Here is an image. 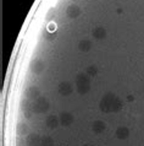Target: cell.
<instances>
[{"mask_svg": "<svg viewBox=\"0 0 144 146\" xmlns=\"http://www.w3.org/2000/svg\"><path fill=\"white\" fill-rule=\"evenodd\" d=\"M75 85H76V91L79 95H86L90 90V78L86 72H79L75 79Z\"/></svg>", "mask_w": 144, "mask_h": 146, "instance_id": "obj_1", "label": "cell"}, {"mask_svg": "<svg viewBox=\"0 0 144 146\" xmlns=\"http://www.w3.org/2000/svg\"><path fill=\"white\" fill-rule=\"evenodd\" d=\"M31 108L32 112L35 113V114H42V113H45L49 111L50 108V103L45 97H38L37 100L32 101L31 102Z\"/></svg>", "mask_w": 144, "mask_h": 146, "instance_id": "obj_2", "label": "cell"}, {"mask_svg": "<svg viewBox=\"0 0 144 146\" xmlns=\"http://www.w3.org/2000/svg\"><path fill=\"white\" fill-rule=\"evenodd\" d=\"M116 98V96L113 92H107L103 96V98L99 102V108L104 113H111L113 112V103Z\"/></svg>", "mask_w": 144, "mask_h": 146, "instance_id": "obj_3", "label": "cell"}, {"mask_svg": "<svg viewBox=\"0 0 144 146\" xmlns=\"http://www.w3.org/2000/svg\"><path fill=\"white\" fill-rule=\"evenodd\" d=\"M59 120L62 127H70L75 121V117L70 112H61L59 115Z\"/></svg>", "mask_w": 144, "mask_h": 146, "instance_id": "obj_4", "label": "cell"}, {"mask_svg": "<svg viewBox=\"0 0 144 146\" xmlns=\"http://www.w3.org/2000/svg\"><path fill=\"white\" fill-rule=\"evenodd\" d=\"M29 68H31V71L33 72V74H42L44 71V69H45V64H44L43 60L41 59H33L29 64Z\"/></svg>", "mask_w": 144, "mask_h": 146, "instance_id": "obj_5", "label": "cell"}, {"mask_svg": "<svg viewBox=\"0 0 144 146\" xmlns=\"http://www.w3.org/2000/svg\"><path fill=\"white\" fill-rule=\"evenodd\" d=\"M25 139H26V146H41L42 143V136L35 133L27 134Z\"/></svg>", "mask_w": 144, "mask_h": 146, "instance_id": "obj_6", "label": "cell"}, {"mask_svg": "<svg viewBox=\"0 0 144 146\" xmlns=\"http://www.w3.org/2000/svg\"><path fill=\"white\" fill-rule=\"evenodd\" d=\"M73 92V86L72 84L69 82V81H62V82L59 84V93L63 97L70 96L71 93Z\"/></svg>", "mask_w": 144, "mask_h": 146, "instance_id": "obj_7", "label": "cell"}, {"mask_svg": "<svg viewBox=\"0 0 144 146\" xmlns=\"http://www.w3.org/2000/svg\"><path fill=\"white\" fill-rule=\"evenodd\" d=\"M38 97H41V90H39L37 86H29L26 90V98L27 100L34 101V100H37Z\"/></svg>", "mask_w": 144, "mask_h": 146, "instance_id": "obj_8", "label": "cell"}, {"mask_svg": "<svg viewBox=\"0 0 144 146\" xmlns=\"http://www.w3.org/2000/svg\"><path fill=\"white\" fill-rule=\"evenodd\" d=\"M92 37L95 40H101L104 38H106V30L101 26H98L92 30Z\"/></svg>", "mask_w": 144, "mask_h": 146, "instance_id": "obj_9", "label": "cell"}, {"mask_svg": "<svg viewBox=\"0 0 144 146\" xmlns=\"http://www.w3.org/2000/svg\"><path fill=\"white\" fill-rule=\"evenodd\" d=\"M66 15L69 16L70 19H77L78 16L81 15V9H79V6L76 5V4H71L66 9Z\"/></svg>", "mask_w": 144, "mask_h": 146, "instance_id": "obj_10", "label": "cell"}, {"mask_svg": "<svg viewBox=\"0 0 144 146\" xmlns=\"http://www.w3.org/2000/svg\"><path fill=\"white\" fill-rule=\"evenodd\" d=\"M115 136L118 140H126L130 136V129L127 127H118L115 130Z\"/></svg>", "mask_w": 144, "mask_h": 146, "instance_id": "obj_11", "label": "cell"}, {"mask_svg": "<svg viewBox=\"0 0 144 146\" xmlns=\"http://www.w3.org/2000/svg\"><path fill=\"white\" fill-rule=\"evenodd\" d=\"M60 124V120H59V117L54 115V114H50L45 118V125L49 129H56Z\"/></svg>", "mask_w": 144, "mask_h": 146, "instance_id": "obj_12", "label": "cell"}, {"mask_svg": "<svg viewBox=\"0 0 144 146\" xmlns=\"http://www.w3.org/2000/svg\"><path fill=\"white\" fill-rule=\"evenodd\" d=\"M105 129H106V124L103 120H95L92 124V130H93L94 134H101L105 131Z\"/></svg>", "mask_w": 144, "mask_h": 146, "instance_id": "obj_13", "label": "cell"}, {"mask_svg": "<svg viewBox=\"0 0 144 146\" xmlns=\"http://www.w3.org/2000/svg\"><path fill=\"white\" fill-rule=\"evenodd\" d=\"M92 47H93V43H92L90 39H82V40H79V43H78V49L83 52V53L89 52L92 49Z\"/></svg>", "mask_w": 144, "mask_h": 146, "instance_id": "obj_14", "label": "cell"}, {"mask_svg": "<svg viewBox=\"0 0 144 146\" xmlns=\"http://www.w3.org/2000/svg\"><path fill=\"white\" fill-rule=\"evenodd\" d=\"M27 133H28V125L26 123H18L16 125V134H17L18 136H23V135H26Z\"/></svg>", "mask_w": 144, "mask_h": 146, "instance_id": "obj_15", "label": "cell"}, {"mask_svg": "<svg viewBox=\"0 0 144 146\" xmlns=\"http://www.w3.org/2000/svg\"><path fill=\"white\" fill-rule=\"evenodd\" d=\"M122 107H123V104H122V101L118 98L117 96H116V98H115V101H114V103H113V112L114 113H117V112H120L122 109Z\"/></svg>", "mask_w": 144, "mask_h": 146, "instance_id": "obj_16", "label": "cell"}, {"mask_svg": "<svg viewBox=\"0 0 144 146\" xmlns=\"http://www.w3.org/2000/svg\"><path fill=\"white\" fill-rule=\"evenodd\" d=\"M41 146H55V141L51 136H42Z\"/></svg>", "mask_w": 144, "mask_h": 146, "instance_id": "obj_17", "label": "cell"}, {"mask_svg": "<svg viewBox=\"0 0 144 146\" xmlns=\"http://www.w3.org/2000/svg\"><path fill=\"white\" fill-rule=\"evenodd\" d=\"M86 74L89 76V78H94V76H97V74H98L97 65H89L86 69Z\"/></svg>", "mask_w": 144, "mask_h": 146, "instance_id": "obj_18", "label": "cell"}, {"mask_svg": "<svg viewBox=\"0 0 144 146\" xmlns=\"http://www.w3.org/2000/svg\"><path fill=\"white\" fill-rule=\"evenodd\" d=\"M17 146H26V139L18 137L17 139Z\"/></svg>", "mask_w": 144, "mask_h": 146, "instance_id": "obj_19", "label": "cell"}, {"mask_svg": "<svg viewBox=\"0 0 144 146\" xmlns=\"http://www.w3.org/2000/svg\"><path fill=\"white\" fill-rule=\"evenodd\" d=\"M127 100H128V101H132V100H134V98H133L132 96H128V98H127Z\"/></svg>", "mask_w": 144, "mask_h": 146, "instance_id": "obj_20", "label": "cell"}, {"mask_svg": "<svg viewBox=\"0 0 144 146\" xmlns=\"http://www.w3.org/2000/svg\"><path fill=\"white\" fill-rule=\"evenodd\" d=\"M82 146H92V145H89V144H84V145H82Z\"/></svg>", "mask_w": 144, "mask_h": 146, "instance_id": "obj_21", "label": "cell"}, {"mask_svg": "<svg viewBox=\"0 0 144 146\" xmlns=\"http://www.w3.org/2000/svg\"><path fill=\"white\" fill-rule=\"evenodd\" d=\"M143 91H144V90H143Z\"/></svg>", "mask_w": 144, "mask_h": 146, "instance_id": "obj_22", "label": "cell"}]
</instances>
